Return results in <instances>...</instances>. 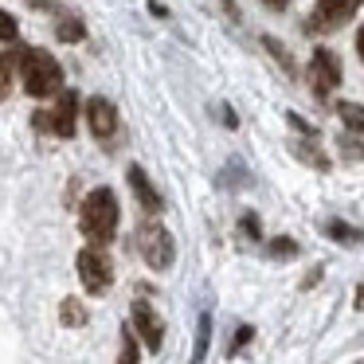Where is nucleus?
<instances>
[{
    "mask_svg": "<svg viewBox=\"0 0 364 364\" xmlns=\"http://www.w3.org/2000/svg\"><path fill=\"white\" fill-rule=\"evenodd\" d=\"M16 36H20V28H16V16L0 9V40H4V43H12Z\"/></svg>",
    "mask_w": 364,
    "mask_h": 364,
    "instance_id": "obj_16",
    "label": "nucleus"
},
{
    "mask_svg": "<svg viewBox=\"0 0 364 364\" xmlns=\"http://www.w3.org/2000/svg\"><path fill=\"white\" fill-rule=\"evenodd\" d=\"M122 345H126V348H122V360H126V364H134L137 360V356H141V353H137V341H134V333H122Z\"/></svg>",
    "mask_w": 364,
    "mask_h": 364,
    "instance_id": "obj_18",
    "label": "nucleus"
},
{
    "mask_svg": "<svg viewBox=\"0 0 364 364\" xmlns=\"http://www.w3.org/2000/svg\"><path fill=\"white\" fill-rule=\"evenodd\" d=\"M118 196L110 188H95L87 200H82V212H79V228L90 243H110L114 231H118Z\"/></svg>",
    "mask_w": 364,
    "mask_h": 364,
    "instance_id": "obj_1",
    "label": "nucleus"
},
{
    "mask_svg": "<svg viewBox=\"0 0 364 364\" xmlns=\"http://www.w3.org/2000/svg\"><path fill=\"white\" fill-rule=\"evenodd\" d=\"M75 267H79V278H82V286H87V294H106L110 290L114 267H110V259H106V251H98V243L87 247V251H79Z\"/></svg>",
    "mask_w": 364,
    "mask_h": 364,
    "instance_id": "obj_5",
    "label": "nucleus"
},
{
    "mask_svg": "<svg viewBox=\"0 0 364 364\" xmlns=\"http://www.w3.org/2000/svg\"><path fill=\"white\" fill-rule=\"evenodd\" d=\"M353 306H356V309H364V282L356 286V298H353Z\"/></svg>",
    "mask_w": 364,
    "mask_h": 364,
    "instance_id": "obj_22",
    "label": "nucleus"
},
{
    "mask_svg": "<svg viewBox=\"0 0 364 364\" xmlns=\"http://www.w3.org/2000/svg\"><path fill=\"white\" fill-rule=\"evenodd\" d=\"M137 251H141L145 267H153V270L173 267V235L165 231V223H161L157 215L137 223Z\"/></svg>",
    "mask_w": 364,
    "mask_h": 364,
    "instance_id": "obj_3",
    "label": "nucleus"
},
{
    "mask_svg": "<svg viewBox=\"0 0 364 364\" xmlns=\"http://www.w3.org/2000/svg\"><path fill=\"white\" fill-rule=\"evenodd\" d=\"M306 79H309V87H314L321 98H325V95H333V90L341 87V59L333 55L329 48H317L314 55H309Z\"/></svg>",
    "mask_w": 364,
    "mask_h": 364,
    "instance_id": "obj_6",
    "label": "nucleus"
},
{
    "mask_svg": "<svg viewBox=\"0 0 364 364\" xmlns=\"http://www.w3.org/2000/svg\"><path fill=\"white\" fill-rule=\"evenodd\" d=\"M20 79L32 98H55L63 90V67L48 51H20Z\"/></svg>",
    "mask_w": 364,
    "mask_h": 364,
    "instance_id": "obj_2",
    "label": "nucleus"
},
{
    "mask_svg": "<svg viewBox=\"0 0 364 364\" xmlns=\"http://www.w3.org/2000/svg\"><path fill=\"white\" fill-rule=\"evenodd\" d=\"M134 329H137V341H141L149 353H161V341H165V325H161L157 309L149 301H134Z\"/></svg>",
    "mask_w": 364,
    "mask_h": 364,
    "instance_id": "obj_8",
    "label": "nucleus"
},
{
    "mask_svg": "<svg viewBox=\"0 0 364 364\" xmlns=\"http://www.w3.org/2000/svg\"><path fill=\"white\" fill-rule=\"evenodd\" d=\"M28 4H32V9H48L51 0H28Z\"/></svg>",
    "mask_w": 364,
    "mask_h": 364,
    "instance_id": "obj_24",
    "label": "nucleus"
},
{
    "mask_svg": "<svg viewBox=\"0 0 364 364\" xmlns=\"http://www.w3.org/2000/svg\"><path fill=\"white\" fill-rule=\"evenodd\" d=\"M129 188H134V196H137V204L145 208L149 215H161V208H165V200H161V192L153 188V181L145 176V168L141 165H129Z\"/></svg>",
    "mask_w": 364,
    "mask_h": 364,
    "instance_id": "obj_10",
    "label": "nucleus"
},
{
    "mask_svg": "<svg viewBox=\"0 0 364 364\" xmlns=\"http://www.w3.org/2000/svg\"><path fill=\"white\" fill-rule=\"evenodd\" d=\"M55 32H59V40H63V43H79L82 36H87V28H82V20H79V16H63Z\"/></svg>",
    "mask_w": 364,
    "mask_h": 364,
    "instance_id": "obj_13",
    "label": "nucleus"
},
{
    "mask_svg": "<svg viewBox=\"0 0 364 364\" xmlns=\"http://www.w3.org/2000/svg\"><path fill=\"white\" fill-rule=\"evenodd\" d=\"M59 314H63V325H87V309L75 298H67L63 306H59Z\"/></svg>",
    "mask_w": 364,
    "mask_h": 364,
    "instance_id": "obj_14",
    "label": "nucleus"
},
{
    "mask_svg": "<svg viewBox=\"0 0 364 364\" xmlns=\"http://www.w3.org/2000/svg\"><path fill=\"white\" fill-rule=\"evenodd\" d=\"M325 235H333V239H341V243H353V239H360V231H353V228H345V223H325Z\"/></svg>",
    "mask_w": 364,
    "mask_h": 364,
    "instance_id": "obj_17",
    "label": "nucleus"
},
{
    "mask_svg": "<svg viewBox=\"0 0 364 364\" xmlns=\"http://www.w3.org/2000/svg\"><path fill=\"white\" fill-rule=\"evenodd\" d=\"M356 55H360V63H364V28L356 32Z\"/></svg>",
    "mask_w": 364,
    "mask_h": 364,
    "instance_id": "obj_21",
    "label": "nucleus"
},
{
    "mask_svg": "<svg viewBox=\"0 0 364 364\" xmlns=\"http://www.w3.org/2000/svg\"><path fill=\"white\" fill-rule=\"evenodd\" d=\"M251 333H255V329H251V325H243V329H239V333H235V348H243V345H247V341H251Z\"/></svg>",
    "mask_w": 364,
    "mask_h": 364,
    "instance_id": "obj_20",
    "label": "nucleus"
},
{
    "mask_svg": "<svg viewBox=\"0 0 364 364\" xmlns=\"http://www.w3.org/2000/svg\"><path fill=\"white\" fill-rule=\"evenodd\" d=\"M360 0H317L314 16H309V28L314 32H329V28H341L356 16Z\"/></svg>",
    "mask_w": 364,
    "mask_h": 364,
    "instance_id": "obj_7",
    "label": "nucleus"
},
{
    "mask_svg": "<svg viewBox=\"0 0 364 364\" xmlns=\"http://www.w3.org/2000/svg\"><path fill=\"white\" fill-rule=\"evenodd\" d=\"M262 4H267V9H274V12H282V9H286V0H262Z\"/></svg>",
    "mask_w": 364,
    "mask_h": 364,
    "instance_id": "obj_23",
    "label": "nucleus"
},
{
    "mask_svg": "<svg viewBox=\"0 0 364 364\" xmlns=\"http://www.w3.org/2000/svg\"><path fill=\"white\" fill-rule=\"evenodd\" d=\"M36 129L43 134H55V137H75V122H79V95L75 90H59L55 106L43 114H36Z\"/></svg>",
    "mask_w": 364,
    "mask_h": 364,
    "instance_id": "obj_4",
    "label": "nucleus"
},
{
    "mask_svg": "<svg viewBox=\"0 0 364 364\" xmlns=\"http://www.w3.org/2000/svg\"><path fill=\"white\" fill-rule=\"evenodd\" d=\"M87 122H90V134H95L98 141L118 134V110H114V102H106V98H90L87 102Z\"/></svg>",
    "mask_w": 364,
    "mask_h": 364,
    "instance_id": "obj_9",
    "label": "nucleus"
},
{
    "mask_svg": "<svg viewBox=\"0 0 364 364\" xmlns=\"http://www.w3.org/2000/svg\"><path fill=\"white\" fill-rule=\"evenodd\" d=\"M16 67H20V51H16V55H0V102L9 98V90H12V75H16Z\"/></svg>",
    "mask_w": 364,
    "mask_h": 364,
    "instance_id": "obj_12",
    "label": "nucleus"
},
{
    "mask_svg": "<svg viewBox=\"0 0 364 364\" xmlns=\"http://www.w3.org/2000/svg\"><path fill=\"white\" fill-rule=\"evenodd\" d=\"M239 228H243V235H247V239H259V235H262V228H259V215H255V212H247L243 220H239Z\"/></svg>",
    "mask_w": 364,
    "mask_h": 364,
    "instance_id": "obj_19",
    "label": "nucleus"
},
{
    "mask_svg": "<svg viewBox=\"0 0 364 364\" xmlns=\"http://www.w3.org/2000/svg\"><path fill=\"white\" fill-rule=\"evenodd\" d=\"M267 251L274 255V259H294V255H298V243L286 239V235H278V239H270V243H267Z\"/></svg>",
    "mask_w": 364,
    "mask_h": 364,
    "instance_id": "obj_15",
    "label": "nucleus"
},
{
    "mask_svg": "<svg viewBox=\"0 0 364 364\" xmlns=\"http://www.w3.org/2000/svg\"><path fill=\"white\" fill-rule=\"evenodd\" d=\"M337 114H341V122L348 126V134H353V137H364V106H356V102H341V106H337Z\"/></svg>",
    "mask_w": 364,
    "mask_h": 364,
    "instance_id": "obj_11",
    "label": "nucleus"
}]
</instances>
